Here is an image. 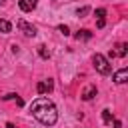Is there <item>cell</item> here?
<instances>
[{"label":"cell","instance_id":"cell-14","mask_svg":"<svg viewBox=\"0 0 128 128\" xmlns=\"http://www.w3.org/2000/svg\"><path fill=\"white\" fill-rule=\"evenodd\" d=\"M104 16H106V10L104 8H98L96 10V18H104Z\"/></svg>","mask_w":128,"mask_h":128},{"label":"cell","instance_id":"cell-10","mask_svg":"<svg viewBox=\"0 0 128 128\" xmlns=\"http://www.w3.org/2000/svg\"><path fill=\"white\" fill-rule=\"evenodd\" d=\"M90 38H92L90 30H78V34H76V40H90Z\"/></svg>","mask_w":128,"mask_h":128},{"label":"cell","instance_id":"cell-11","mask_svg":"<svg viewBox=\"0 0 128 128\" xmlns=\"http://www.w3.org/2000/svg\"><path fill=\"white\" fill-rule=\"evenodd\" d=\"M10 30H12L10 22H6V20H0V32H2V34H8Z\"/></svg>","mask_w":128,"mask_h":128},{"label":"cell","instance_id":"cell-8","mask_svg":"<svg viewBox=\"0 0 128 128\" xmlns=\"http://www.w3.org/2000/svg\"><path fill=\"white\" fill-rule=\"evenodd\" d=\"M96 92H98V90H96V86H92V84H90V86H86V88H84V92H82V100H92V98L96 96Z\"/></svg>","mask_w":128,"mask_h":128},{"label":"cell","instance_id":"cell-16","mask_svg":"<svg viewBox=\"0 0 128 128\" xmlns=\"http://www.w3.org/2000/svg\"><path fill=\"white\" fill-rule=\"evenodd\" d=\"M18 98V94H6L4 96V100H16Z\"/></svg>","mask_w":128,"mask_h":128},{"label":"cell","instance_id":"cell-20","mask_svg":"<svg viewBox=\"0 0 128 128\" xmlns=\"http://www.w3.org/2000/svg\"><path fill=\"white\" fill-rule=\"evenodd\" d=\"M4 2H6V0H0V6H2V4H4Z\"/></svg>","mask_w":128,"mask_h":128},{"label":"cell","instance_id":"cell-9","mask_svg":"<svg viewBox=\"0 0 128 128\" xmlns=\"http://www.w3.org/2000/svg\"><path fill=\"white\" fill-rule=\"evenodd\" d=\"M102 120H104V124H108V126L114 122V116H112V112H110L108 108H104V110H102Z\"/></svg>","mask_w":128,"mask_h":128},{"label":"cell","instance_id":"cell-18","mask_svg":"<svg viewBox=\"0 0 128 128\" xmlns=\"http://www.w3.org/2000/svg\"><path fill=\"white\" fill-rule=\"evenodd\" d=\"M112 124H114V128H122V122H120V120H114Z\"/></svg>","mask_w":128,"mask_h":128},{"label":"cell","instance_id":"cell-2","mask_svg":"<svg viewBox=\"0 0 128 128\" xmlns=\"http://www.w3.org/2000/svg\"><path fill=\"white\" fill-rule=\"evenodd\" d=\"M92 64H94L96 72H100V74H104V76L112 72V66H110L108 58H106V56H102V54H98V52L92 56Z\"/></svg>","mask_w":128,"mask_h":128},{"label":"cell","instance_id":"cell-15","mask_svg":"<svg viewBox=\"0 0 128 128\" xmlns=\"http://www.w3.org/2000/svg\"><path fill=\"white\" fill-rule=\"evenodd\" d=\"M88 12H90V8H86V6H84V8H80L76 14H78V16H84V14H88Z\"/></svg>","mask_w":128,"mask_h":128},{"label":"cell","instance_id":"cell-4","mask_svg":"<svg viewBox=\"0 0 128 128\" xmlns=\"http://www.w3.org/2000/svg\"><path fill=\"white\" fill-rule=\"evenodd\" d=\"M52 88H54V82H52L50 78L36 84V92H38V94H48V92H52Z\"/></svg>","mask_w":128,"mask_h":128},{"label":"cell","instance_id":"cell-17","mask_svg":"<svg viewBox=\"0 0 128 128\" xmlns=\"http://www.w3.org/2000/svg\"><path fill=\"white\" fill-rule=\"evenodd\" d=\"M104 24H106V22H104V18H98V22H96V26H98V28H104Z\"/></svg>","mask_w":128,"mask_h":128},{"label":"cell","instance_id":"cell-12","mask_svg":"<svg viewBox=\"0 0 128 128\" xmlns=\"http://www.w3.org/2000/svg\"><path fill=\"white\" fill-rule=\"evenodd\" d=\"M38 54H40L42 58H50V50H48L46 46H38Z\"/></svg>","mask_w":128,"mask_h":128},{"label":"cell","instance_id":"cell-6","mask_svg":"<svg viewBox=\"0 0 128 128\" xmlns=\"http://www.w3.org/2000/svg\"><path fill=\"white\" fill-rule=\"evenodd\" d=\"M126 52H128V44L126 42H118L116 44V50H112V56H126Z\"/></svg>","mask_w":128,"mask_h":128},{"label":"cell","instance_id":"cell-7","mask_svg":"<svg viewBox=\"0 0 128 128\" xmlns=\"http://www.w3.org/2000/svg\"><path fill=\"white\" fill-rule=\"evenodd\" d=\"M126 80H128V70H126V68H122V70H118V72L114 74V82H116V84H124Z\"/></svg>","mask_w":128,"mask_h":128},{"label":"cell","instance_id":"cell-3","mask_svg":"<svg viewBox=\"0 0 128 128\" xmlns=\"http://www.w3.org/2000/svg\"><path fill=\"white\" fill-rule=\"evenodd\" d=\"M18 28L20 32H24V36H36V26H32L26 20H18Z\"/></svg>","mask_w":128,"mask_h":128},{"label":"cell","instance_id":"cell-5","mask_svg":"<svg viewBox=\"0 0 128 128\" xmlns=\"http://www.w3.org/2000/svg\"><path fill=\"white\" fill-rule=\"evenodd\" d=\"M18 4H20V10H24V12H32V10L36 8L38 0H20Z\"/></svg>","mask_w":128,"mask_h":128},{"label":"cell","instance_id":"cell-1","mask_svg":"<svg viewBox=\"0 0 128 128\" xmlns=\"http://www.w3.org/2000/svg\"><path fill=\"white\" fill-rule=\"evenodd\" d=\"M30 112L44 126H54L56 120H58V110H56L54 102L48 100V98H36L30 106Z\"/></svg>","mask_w":128,"mask_h":128},{"label":"cell","instance_id":"cell-19","mask_svg":"<svg viewBox=\"0 0 128 128\" xmlns=\"http://www.w3.org/2000/svg\"><path fill=\"white\" fill-rule=\"evenodd\" d=\"M6 128H14V124H12V122H8V124H6Z\"/></svg>","mask_w":128,"mask_h":128},{"label":"cell","instance_id":"cell-13","mask_svg":"<svg viewBox=\"0 0 128 128\" xmlns=\"http://www.w3.org/2000/svg\"><path fill=\"white\" fill-rule=\"evenodd\" d=\"M58 32H60V34H64V36H68V34H70V30H68V26H66V24H60V26H58Z\"/></svg>","mask_w":128,"mask_h":128}]
</instances>
